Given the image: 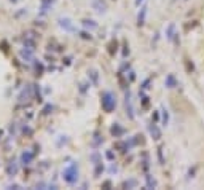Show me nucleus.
<instances>
[{"mask_svg": "<svg viewBox=\"0 0 204 190\" xmlns=\"http://www.w3.org/2000/svg\"><path fill=\"white\" fill-rule=\"evenodd\" d=\"M62 177H64V180H66L67 184H70V185L78 182V163L74 162V163H70L69 166L64 168Z\"/></svg>", "mask_w": 204, "mask_h": 190, "instance_id": "nucleus-1", "label": "nucleus"}, {"mask_svg": "<svg viewBox=\"0 0 204 190\" xmlns=\"http://www.w3.org/2000/svg\"><path fill=\"white\" fill-rule=\"evenodd\" d=\"M101 98H102V109L105 112H112L117 107V98L113 96L112 91H104Z\"/></svg>", "mask_w": 204, "mask_h": 190, "instance_id": "nucleus-2", "label": "nucleus"}, {"mask_svg": "<svg viewBox=\"0 0 204 190\" xmlns=\"http://www.w3.org/2000/svg\"><path fill=\"white\" fill-rule=\"evenodd\" d=\"M59 26H61L64 31H67V32H75V26L70 23V19H67V18L59 19Z\"/></svg>", "mask_w": 204, "mask_h": 190, "instance_id": "nucleus-3", "label": "nucleus"}, {"mask_svg": "<svg viewBox=\"0 0 204 190\" xmlns=\"http://www.w3.org/2000/svg\"><path fill=\"white\" fill-rule=\"evenodd\" d=\"M145 18H147V7H142L137 15V26H144L145 24Z\"/></svg>", "mask_w": 204, "mask_h": 190, "instance_id": "nucleus-4", "label": "nucleus"}, {"mask_svg": "<svg viewBox=\"0 0 204 190\" xmlns=\"http://www.w3.org/2000/svg\"><path fill=\"white\" fill-rule=\"evenodd\" d=\"M110 133H112L115 137H120V136H123L126 131H125V128H121V126H120V123H115V125L112 126V129H110Z\"/></svg>", "mask_w": 204, "mask_h": 190, "instance_id": "nucleus-5", "label": "nucleus"}, {"mask_svg": "<svg viewBox=\"0 0 204 190\" xmlns=\"http://www.w3.org/2000/svg\"><path fill=\"white\" fill-rule=\"evenodd\" d=\"M126 110L129 113V118H134V109H133V104H131V94L126 93Z\"/></svg>", "mask_w": 204, "mask_h": 190, "instance_id": "nucleus-6", "label": "nucleus"}, {"mask_svg": "<svg viewBox=\"0 0 204 190\" xmlns=\"http://www.w3.org/2000/svg\"><path fill=\"white\" fill-rule=\"evenodd\" d=\"M34 157H35V153L34 152H24L23 155H21V160H23L24 164H29L34 160Z\"/></svg>", "mask_w": 204, "mask_h": 190, "instance_id": "nucleus-7", "label": "nucleus"}, {"mask_svg": "<svg viewBox=\"0 0 204 190\" xmlns=\"http://www.w3.org/2000/svg\"><path fill=\"white\" fill-rule=\"evenodd\" d=\"M150 134L153 136V139H156V141H158V139L161 137V131H160V128H158V126H156L155 123L150 125Z\"/></svg>", "mask_w": 204, "mask_h": 190, "instance_id": "nucleus-8", "label": "nucleus"}, {"mask_svg": "<svg viewBox=\"0 0 204 190\" xmlns=\"http://www.w3.org/2000/svg\"><path fill=\"white\" fill-rule=\"evenodd\" d=\"M93 7L97 13H104L105 11V5L102 3V0H93Z\"/></svg>", "mask_w": 204, "mask_h": 190, "instance_id": "nucleus-9", "label": "nucleus"}, {"mask_svg": "<svg viewBox=\"0 0 204 190\" xmlns=\"http://www.w3.org/2000/svg\"><path fill=\"white\" fill-rule=\"evenodd\" d=\"M166 86L168 88H176L177 86V82H176V78H174V75H168V78H166Z\"/></svg>", "mask_w": 204, "mask_h": 190, "instance_id": "nucleus-10", "label": "nucleus"}, {"mask_svg": "<svg viewBox=\"0 0 204 190\" xmlns=\"http://www.w3.org/2000/svg\"><path fill=\"white\" fill-rule=\"evenodd\" d=\"M174 29H176L174 24H169L168 26V31H166V34H168V40H172L174 35H177V34H174Z\"/></svg>", "mask_w": 204, "mask_h": 190, "instance_id": "nucleus-11", "label": "nucleus"}, {"mask_svg": "<svg viewBox=\"0 0 204 190\" xmlns=\"http://www.w3.org/2000/svg\"><path fill=\"white\" fill-rule=\"evenodd\" d=\"M83 26H85V27H91V29H96V27H97V24L94 23V21H91V19H83Z\"/></svg>", "mask_w": 204, "mask_h": 190, "instance_id": "nucleus-12", "label": "nucleus"}, {"mask_svg": "<svg viewBox=\"0 0 204 190\" xmlns=\"http://www.w3.org/2000/svg\"><path fill=\"white\" fill-rule=\"evenodd\" d=\"M145 179H147V187H150V189L156 187V182H155V179H152V177H150V174H147V176H145Z\"/></svg>", "mask_w": 204, "mask_h": 190, "instance_id": "nucleus-13", "label": "nucleus"}, {"mask_svg": "<svg viewBox=\"0 0 204 190\" xmlns=\"http://www.w3.org/2000/svg\"><path fill=\"white\" fill-rule=\"evenodd\" d=\"M91 158H93V162H94V164H99L101 163V158H99V153H97V152H94V153L91 155Z\"/></svg>", "mask_w": 204, "mask_h": 190, "instance_id": "nucleus-14", "label": "nucleus"}, {"mask_svg": "<svg viewBox=\"0 0 204 190\" xmlns=\"http://www.w3.org/2000/svg\"><path fill=\"white\" fill-rule=\"evenodd\" d=\"M150 82H152V78H147L145 82L142 83V90H148V88H150V86H148V85H150Z\"/></svg>", "mask_w": 204, "mask_h": 190, "instance_id": "nucleus-15", "label": "nucleus"}, {"mask_svg": "<svg viewBox=\"0 0 204 190\" xmlns=\"http://www.w3.org/2000/svg\"><path fill=\"white\" fill-rule=\"evenodd\" d=\"M136 184H137V182H136V180L133 179V180H129V182H128V180H126V182L125 184H123V187H134V185Z\"/></svg>", "mask_w": 204, "mask_h": 190, "instance_id": "nucleus-16", "label": "nucleus"}, {"mask_svg": "<svg viewBox=\"0 0 204 190\" xmlns=\"http://www.w3.org/2000/svg\"><path fill=\"white\" fill-rule=\"evenodd\" d=\"M16 171H18V168H16V164H13V166H8V174H16Z\"/></svg>", "mask_w": 204, "mask_h": 190, "instance_id": "nucleus-17", "label": "nucleus"}, {"mask_svg": "<svg viewBox=\"0 0 204 190\" xmlns=\"http://www.w3.org/2000/svg\"><path fill=\"white\" fill-rule=\"evenodd\" d=\"M164 112V115H163V121H164V125H168V121H169V115H168V110H163Z\"/></svg>", "mask_w": 204, "mask_h": 190, "instance_id": "nucleus-18", "label": "nucleus"}, {"mask_svg": "<svg viewBox=\"0 0 204 190\" xmlns=\"http://www.w3.org/2000/svg\"><path fill=\"white\" fill-rule=\"evenodd\" d=\"M82 37H83V39H86V40H91V34H88V32H83Z\"/></svg>", "mask_w": 204, "mask_h": 190, "instance_id": "nucleus-19", "label": "nucleus"}, {"mask_svg": "<svg viewBox=\"0 0 204 190\" xmlns=\"http://www.w3.org/2000/svg\"><path fill=\"white\" fill-rule=\"evenodd\" d=\"M107 157H109L110 160H113V158H115V157H113V153H112V152H110V150L107 152Z\"/></svg>", "mask_w": 204, "mask_h": 190, "instance_id": "nucleus-20", "label": "nucleus"}, {"mask_svg": "<svg viewBox=\"0 0 204 190\" xmlns=\"http://www.w3.org/2000/svg\"><path fill=\"white\" fill-rule=\"evenodd\" d=\"M140 2H142V0H136V5L139 7V5H140Z\"/></svg>", "mask_w": 204, "mask_h": 190, "instance_id": "nucleus-21", "label": "nucleus"}]
</instances>
